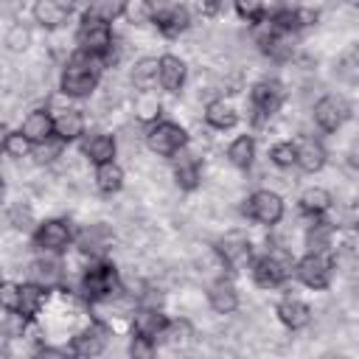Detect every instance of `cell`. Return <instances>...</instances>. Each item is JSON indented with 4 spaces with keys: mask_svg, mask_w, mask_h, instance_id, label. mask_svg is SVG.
I'll use <instances>...</instances> for the list:
<instances>
[{
    "mask_svg": "<svg viewBox=\"0 0 359 359\" xmlns=\"http://www.w3.org/2000/svg\"><path fill=\"white\" fill-rule=\"evenodd\" d=\"M104 59L101 56H90L84 50H76L67 65L62 67V76H59V90L62 95L67 98H90L93 90L98 87L101 81V70H104Z\"/></svg>",
    "mask_w": 359,
    "mask_h": 359,
    "instance_id": "cell-1",
    "label": "cell"
},
{
    "mask_svg": "<svg viewBox=\"0 0 359 359\" xmlns=\"http://www.w3.org/2000/svg\"><path fill=\"white\" fill-rule=\"evenodd\" d=\"M294 264L297 261L286 250L278 247V250H269L261 258H255L250 264V275H252L255 286H261V289H278V286H283L294 275Z\"/></svg>",
    "mask_w": 359,
    "mask_h": 359,
    "instance_id": "cell-2",
    "label": "cell"
},
{
    "mask_svg": "<svg viewBox=\"0 0 359 359\" xmlns=\"http://www.w3.org/2000/svg\"><path fill=\"white\" fill-rule=\"evenodd\" d=\"M76 45H79V50H84L90 56H101L107 62L109 53H112V45H115L112 22L84 11L81 20H79V28H76Z\"/></svg>",
    "mask_w": 359,
    "mask_h": 359,
    "instance_id": "cell-3",
    "label": "cell"
},
{
    "mask_svg": "<svg viewBox=\"0 0 359 359\" xmlns=\"http://www.w3.org/2000/svg\"><path fill=\"white\" fill-rule=\"evenodd\" d=\"M81 292L87 300H109L112 294H118L121 292V275H118L115 264L95 258L81 275Z\"/></svg>",
    "mask_w": 359,
    "mask_h": 359,
    "instance_id": "cell-4",
    "label": "cell"
},
{
    "mask_svg": "<svg viewBox=\"0 0 359 359\" xmlns=\"http://www.w3.org/2000/svg\"><path fill=\"white\" fill-rule=\"evenodd\" d=\"M146 146L157 157H174L188 149V132L177 121H154L146 129Z\"/></svg>",
    "mask_w": 359,
    "mask_h": 359,
    "instance_id": "cell-5",
    "label": "cell"
},
{
    "mask_svg": "<svg viewBox=\"0 0 359 359\" xmlns=\"http://www.w3.org/2000/svg\"><path fill=\"white\" fill-rule=\"evenodd\" d=\"M294 278L320 292V289H328L331 286V278H334V261L328 258V252H306L297 264H294Z\"/></svg>",
    "mask_w": 359,
    "mask_h": 359,
    "instance_id": "cell-6",
    "label": "cell"
},
{
    "mask_svg": "<svg viewBox=\"0 0 359 359\" xmlns=\"http://www.w3.org/2000/svg\"><path fill=\"white\" fill-rule=\"evenodd\" d=\"M283 210H286V208H283L280 194H275V191H269V188L252 191V194L247 196V202H244L247 219H252V222H258V224H264V227L278 224V222L283 219Z\"/></svg>",
    "mask_w": 359,
    "mask_h": 359,
    "instance_id": "cell-7",
    "label": "cell"
},
{
    "mask_svg": "<svg viewBox=\"0 0 359 359\" xmlns=\"http://www.w3.org/2000/svg\"><path fill=\"white\" fill-rule=\"evenodd\" d=\"M311 118H314V123H317L323 132H337V129H342V126L348 123V118H351V104H348L345 95L328 93V95H323V98L314 104Z\"/></svg>",
    "mask_w": 359,
    "mask_h": 359,
    "instance_id": "cell-8",
    "label": "cell"
},
{
    "mask_svg": "<svg viewBox=\"0 0 359 359\" xmlns=\"http://www.w3.org/2000/svg\"><path fill=\"white\" fill-rule=\"evenodd\" d=\"M34 244L42 252H65L73 244V227L67 219H45L34 227Z\"/></svg>",
    "mask_w": 359,
    "mask_h": 359,
    "instance_id": "cell-9",
    "label": "cell"
},
{
    "mask_svg": "<svg viewBox=\"0 0 359 359\" xmlns=\"http://www.w3.org/2000/svg\"><path fill=\"white\" fill-rule=\"evenodd\" d=\"M283 101H286V90L278 79H261L250 90V104L258 118H272L283 107Z\"/></svg>",
    "mask_w": 359,
    "mask_h": 359,
    "instance_id": "cell-10",
    "label": "cell"
},
{
    "mask_svg": "<svg viewBox=\"0 0 359 359\" xmlns=\"http://www.w3.org/2000/svg\"><path fill=\"white\" fill-rule=\"evenodd\" d=\"M107 337H109V328L104 323H90L73 337L70 351L73 356H101L107 348Z\"/></svg>",
    "mask_w": 359,
    "mask_h": 359,
    "instance_id": "cell-11",
    "label": "cell"
},
{
    "mask_svg": "<svg viewBox=\"0 0 359 359\" xmlns=\"http://www.w3.org/2000/svg\"><path fill=\"white\" fill-rule=\"evenodd\" d=\"M20 129H22V135H25L31 143H42V140H48V137L56 135V115H53L48 107H36V109H31V112L22 118Z\"/></svg>",
    "mask_w": 359,
    "mask_h": 359,
    "instance_id": "cell-12",
    "label": "cell"
},
{
    "mask_svg": "<svg viewBox=\"0 0 359 359\" xmlns=\"http://www.w3.org/2000/svg\"><path fill=\"white\" fill-rule=\"evenodd\" d=\"M216 252H219V258H222L224 266H238V264L250 261L252 247H250V238L241 230H230V233H224L216 241Z\"/></svg>",
    "mask_w": 359,
    "mask_h": 359,
    "instance_id": "cell-13",
    "label": "cell"
},
{
    "mask_svg": "<svg viewBox=\"0 0 359 359\" xmlns=\"http://www.w3.org/2000/svg\"><path fill=\"white\" fill-rule=\"evenodd\" d=\"M168 323H171V320H168L160 309L143 306V309H137V311L132 314V334H140V337H149V339L157 342V339L165 334Z\"/></svg>",
    "mask_w": 359,
    "mask_h": 359,
    "instance_id": "cell-14",
    "label": "cell"
},
{
    "mask_svg": "<svg viewBox=\"0 0 359 359\" xmlns=\"http://www.w3.org/2000/svg\"><path fill=\"white\" fill-rule=\"evenodd\" d=\"M275 314H278V320H280L289 331H303V328L311 323V306H309L306 300L294 297V294L283 297V300L278 303Z\"/></svg>",
    "mask_w": 359,
    "mask_h": 359,
    "instance_id": "cell-15",
    "label": "cell"
},
{
    "mask_svg": "<svg viewBox=\"0 0 359 359\" xmlns=\"http://www.w3.org/2000/svg\"><path fill=\"white\" fill-rule=\"evenodd\" d=\"M81 154H84L93 165L109 163V160H115V154H118V140H115V135H107V132L87 135V137L81 140Z\"/></svg>",
    "mask_w": 359,
    "mask_h": 359,
    "instance_id": "cell-16",
    "label": "cell"
},
{
    "mask_svg": "<svg viewBox=\"0 0 359 359\" xmlns=\"http://www.w3.org/2000/svg\"><path fill=\"white\" fill-rule=\"evenodd\" d=\"M171 168H174V180H177V185H180L182 191H194V188H199V182H202V165H199V160H196L188 149H182L180 154L171 157Z\"/></svg>",
    "mask_w": 359,
    "mask_h": 359,
    "instance_id": "cell-17",
    "label": "cell"
},
{
    "mask_svg": "<svg viewBox=\"0 0 359 359\" xmlns=\"http://www.w3.org/2000/svg\"><path fill=\"white\" fill-rule=\"evenodd\" d=\"M65 278V269H62V261L56 258V252H48L42 258H36L28 269V280L45 286V289H56Z\"/></svg>",
    "mask_w": 359,
    "mask_h": 359,
    "instance_id": "cell-18",
    "label": "cell"
},
{
    "mask_svg": "<svg viewBox=\"0 0 359 359\" xmlns=\"http://www.w3.org/2000/svg\"><path fill=\"white\" fill-rule=\"evenodd\" d=\"M154 25H157V31H160L163 36L177 39L180 34H185V31L191 28V11H188L185 6H180V3H171L163 14L154 17Z\"/></svg>",
    "mask_w": 359,
    "mask_h": 359,
    "instance_id": "cell-19",
    "label": "cell"
},
{
    "mask_svg": "<svg viewBox=\"0 0 359 359\" xmlns=\"http://www.w3.org/2000/svg\"><path fill=\"white\" fill-rule=\"evenodd\" d=\"M109 241H112V233L104 227V224H90L79 233L76 238V247L81 255H90V258H104L107 250H109Z\"/></svg>",
    "mask_w": 359,
    "mask_h": 359,
    "instance_id": "cell-20",
    "label": "cell"
},
{
    "mask_svg": "<svg viewBox=\"0 0 359 359\" xmlns=\"http://www.w3.org/2000/svg\"><path fill=\"white\" fill-rule=\"evenodd\" d=\"M208 306L216 311V314H233L238 309V289L233 280L227 278H219L208 286Z\"/></svg>",
    "mask_w": 359,
    "mask_h": 359,
    "instance_id": "cell-21",
    "label": "cell"
},
{
    "mask_svg": "<svg viewBox=\"0 0 359 359\" xmlns=\"http://www.w3.org/2000/svg\"><path fill=\"white\" fill-rule=\"evenodd\" d=\"M185 79H188V65L174 53H163L160 56V79H157V84L165 93H180Z\"/></svg>",
    "mask_w": 359,
    "mask_h": 359,
    "instance_id": "cell-22",
    "label": "cell"
},
{
    "mask_svg": "<svg viewBox=\"0 0 359 359\" xmlns=\"http://www.w3.org/2000/svg\"><path fill=\"white\" fill-rule=\"evenodd\" d=\"M84 129H87V118L81 109L76 107H65L56 112V137L65 140V143H73V140H81L84 137Z\"/></svg>",
    "mask_w": 359,
    "mask_h": 359,
    "instance_id": "cell-23",
    "label": "cell"
},
{
    "mask_svg": "<svg viewBox=\"0 0 359 359\" xmlns=\"http://www.w3.org/2000/svg\"><path fill=\"white\" fill-rule=\"evenodd\" d=\"M325 160H328V151L325 146L317 140V137H303L297 143V168L303 174H317L325 168Z\"/></svg>",
    "mask_w": 359,
    "mask_h": 359,
    "instance_id": "cell-24",
    "label": "cell"
},
{
    "mask_svg": "<svg viewBox=\"0 0 359 359\" xmlns=\"http://www.w3.org/2000/svg\"><path fill=\"white\" fill-rule=\"evenodd\" d=\"M202 115H205V123H208L210 129H219V132H227V129L238 126V112H236V107H233L230 101H224V98L208 101Z\"/></svg>",
    "mask_w": 359,
    "mask_h": 359,
    "instance_id": "cell-25",
    "label": "cell"
},
{
    "mask_svg": "<svg viewBox=\"0 0 359 359\" xmlns=\"http://www.w3.org/2000/svg\"><path fill=\"white\" fill-rule=\"evenodd\" d=\"M31 14H34V22L42 25L45 31H56V28H62V25L67 22V17H70V11L62 8L56 0H34Z\"/></svg>",
    "mask_w": 359,
    "mask_h": 359,
    "instance_id": "cell-26",
    "label": "cell"
},
{
    "mask_svg": "<svg viewBox=\"0 0 359 359\" xmlns=\"http://www.w3.org/2000/svg\"><path fill=\"white\" fill-rule=\"evenodd\" d=\"M48 292H50V289L39 286V283H34V280L20 283V300H17V311H20L22 317L34 320V317L42 311V306H45V300H48Z\"/></svg>",
    "mask_w": 359,
    "mask_h": 359,
    "instance_id": "cell-27",
    "label": "cell"
},
{
    "mask_svg": "<svg viewBox=\"0 0 359 359\" xmlns=\"http://www.w3.org/2000/svg\"><path fill=\"white\" fill-rule=\"evenodd\" d=\"M297 205H300V210H303L306 216L317 219V216H325V213L331 210L334 196H331V191H325V188H317V185H314V188H306V191L300 194Z\"/></svg>",
    "mask_w": 359,
    "mask_h": 359,
    "instance_id": "cell-28",
    "label": "cell"
},
{
    "mask_svg": "<svg viewBox=\"0 0 359 359\" xmlns=\"http://www.w3.org/2000/svg\"><path fill=\"white\" fill-rule=\"evenodd\" d=\"M129 79H132V84H135L137 90H151V87L157 84V79H160V59H157V56H143V59H137V62L132 65V70H129Z\"/></svg>",
    "mask_w": 359,
    "mask_h": 359,
    "instance_id": "cell-29",
    "label": "cell"
},
{
    "mask_svg": "<svg viewBox=\"0 0 359 359\" xmlns=\"http://www.w3.org/2000/svg\"><path fill=\"white\" fill-rule=\"evenodd\" d=\"M93 180H95V188L104 196H112V194H118L123 188V168L115 160L101 163V165H95V177Z\"/></svg>",
    "mask_w": 359,
    "mask_h": 359,
    "instance_id": "cell-30",
    "label": "cell"
},
{
    "mask_svg": "<svg viewBox=\"0 0 359 359\" xmlns=\"http://www.w3.org/2000/svg\"><path fill=\"white\" fill-rule=\"evenodd\" d=\"M227 160H230V165L247 171V168L255 163V137H252V135H238V137L227 146Z\"/></svg>",
    "mask_w": 359,
    "mask_h": 359,
    "instance_id": "cell-31",
    "label": "cell"
},
{
    "mask_svg": "<svg viewBox=\"0 0 359 359\" xmlns=\"http://www.w3.org/2000/svg\"><path fill=\"white\" fill-rule=\"evenodd\" d=\"M331 247H334V224L323 222L317 216V222L309 224V230H306V250L309 252H328Z\"/></svg>",
    "mask_w": 359,
    "mask_h": 359,
    "instance_id": "cell-32",
    "label": "cell"
},
{
    "mask_svg": "<svg viewBox=\"0 0 359 359\" xmlns=\"http://www.w3.org/2000/svg\"><path fill=\"white\" fill-rule=\"evenodd\" d=\"M135 115H137V121H143V123L160 121V98H157L151 90H140L137 98H135Z\"/></svg>",
    "mask_w": 359,
    "mask_h": 359,
    "instance_id": "cell-33",
    "label": "cell"
},
{
    "mask_svg": "<svg viewBox=\"0 0 359 359\" xmlns=\"http://www.w3.org/2000/svg\"><path fill=\"white\" fill-rule=\"evenodd\" d=\"M269 163L278 168H292L297 165V143L292 140H278L269 146Z\"/></svg>",
    "mask_w": 359,
    "mask_h": 359,
    "instance_id": "cell-34",
    "label": "cell"
},
{
    "mask_svg": "<svg viewBox=\"0 0 359 359\" xmlns=\"http://www.w3.org/2000/svg\"><path fill=\"white\" fill-rule=\"evenodd\" d=\"M126 6H129V0H90L87 11L101 17V20H107V22H115L118 17L126 14Z\"/></svg>",
    "mask_w": 359,
    "mask_h": 359,
    "instance_id": "cell-35",
    "label": "cell"
},
{
    "mask_svg": "<svg viewBox=\"0 0 359 359\" xmlns=\"http://www.w3.org/2000/svg\"><path fill=\"white\" fill-rule=\"evenodd\" d=\"M3 151H6V157H11V160H22V157H28V154L34 151V143L22 135V129H17V132H8V135L3 137Z\"/></svg>",
    "mask_w": 359,
    "mask_h": 359,
    "instance_id": "cell-36",
    "label": "cell"
},
{
    "mask_svg": "<svg viewBox=\"0 0 359 359\" xmlns=\"http://www.w3.org/2000/svg\"><path fill=\"white\" fill-rule=\"evenodd\" d=\"M62 149H65V140H59L53 135V137L42 140V143H34V151L31 154L36 157V163H50V160H56L62 154Z\"/></svg>",
    "mask_w": 359,
    "mask_h": 359,
    "instance_id": "cell-37",
    "label": "cell"
},
{
    "mask_svg": "<svg viewBox=\"0 0 359 359\" xmlns=\"http://www.w3.org/2000/svg\"><path fill=\"white\" fill-rule=\"evenodd\" d=\"M31 45V31L25 28V25H11L8 28V34H6V48L11 50V53H22L25 48Z\"/></svg>",
    "mask_w": 359,
    "mask_h": 359,
    "instance_id": "cell-38",
    "label": "cell"
},
{
    "mask_svg": "<svg viewBox=\"0 0 359 359\" xmlns=\"http://www.w3.org/2000/svg\"><path fill=\"white\" fill-rule=\"evenodd\" d=\"M233 8H236V14L241 17V20H247L250 25L252 22H258L266 11H264V0H233Z\"/></svg>",
    "mask_w": 359,
    "mask_h": 359,
    "instance_id": "cell-39",
    "label": "cell"
},
{
    "mask_svg": "<svg viewBox=\"0 0 359 359\" xmlns=\"http://www.w3.org/2000/svg\"><path fill=\"white\" fill-rule=\"evenodd\" d=\"M154 348H157L154 339L135 334L132 342H129V356H135V359H149V356H154Z\"/></svg>",
    "mask_w": 359,
    "mask_h": 359,
    "instance_id": "cell-40",
    "label": "cell"
},
{
    "mask_svg": "<svg viewBox=\"0 0 359 359\" xmlns=\"http://www.w3.org/2000/svg\"><path fill=\"white\" fill-rule=\"evenodd\" d=\"M8 222H11L17 230H31L34 216H31V210H28L22 202H17V205H11V208H8Z\"/></svg>",
    "mask_w": 359,
    "mask_h": 359,
    "instance_id": "cell-41",
    "label": "cell"
},
{
    "mask_svg": "<svg viewBox=\"0 0 359 359\" xmlns=\"http://www.w3.org/2000/svg\"><path fill=\"white\" fill-rule=\"evenodd\" d=\"M191 334H194V331H191V323H188V320H171L163 337H168V342L177 345V342H185Z\"/></svg>",
    "mask_w": 359,
    "mask_h": 359,
    "instance_id": "cell-42",
    "label": "cell"
},
{
    "mask_svg": "<svg viewBox=\"0 0 359 359\" xmlns=\"http://www.w3.org/2000/svg\"><path fill=\"white\" fill-rule=\"evenodd\" d=\"M0 297H3V311H17V300H20V283L6 280L0 286Z\"/></svg>",
    "mask_w": 359,
    "mask_h": 359,
    "instance_id": "cell-43",
    "label": "cell"
},
{
    "mask_svg": "<svg viewBox=\"0 0 359 359\" xmlns=\"http://www.w3.org/2000/svg\"><path fill=\"white\" fill-rule=\"evenodd\" d=\"M196 8H199L202 17H216L222 11V0H199Z\"/></svg>",
    "mask_w": 359,
    "mask_h": 359,
    "instance_id": "cell-44",
    "label": "cell"
},
{
    "mask_svg": "<svg viewBox=\"0 0 359 359\" xmlns=\"http://www.w3.org/2000/svg\"><path fill=\"white\" fill-rule=\"evenodd\" d=\"M70 353H73L70 348H67V351H65V348H50V345H42V348H36V356H39V359H45V356H56V359H67Z\"/></svg>",
    "mask_w": 359,
    "mask_h": 359,
    "instance_id": "cell-45",
    "label": "cell"
},
{
    "mask_svg": "<svg viewBox=\"0 0 359 359\" xmlns=\"http://www.w3.org/2000/svg\"><path fill=\"white\" fill-rule=\"evenodd\" d=\"M56 3H59V6H62V8H67V11H70V14H73V8H76V6H79V0H56Z\"/></svg>",
    "mask_w": 359,
    "mask_h": 359,
    "instance_id": "cell-46",
    "label": "cell"
}]
</instances>
